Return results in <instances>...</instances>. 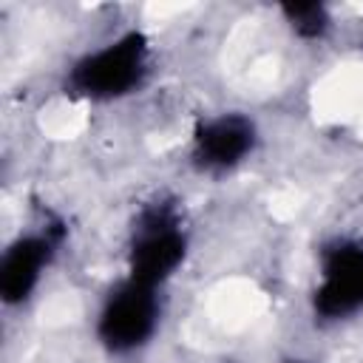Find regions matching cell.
Wrapping results in <instances>:
<instances>
[{
  "mask_svg": "<svg viewBox=\"0 0 363 363\" xmlns=\"http://www.w3.org/2000/svg\"><path fill=\"white\" fill-rule=\"evenodd\" d=\"M162 289L122 278L99 303L94 318L96 343L108 354H133L145 349L162 323Z\"/></svg>",
  "mask_w": 363,
  "mask_h": 363,
  "instance_id": "cell-3",
  "label": "cell"
},
{
  "mask_svg": "<svg viewBox=\"0 0 363 363\" xmlns=\"http://www.w3.org/2000/svg\"><path fill=\"white\" fill-rule=\"evenodd\" d=\"M190 250L184 213L173 199H153L139 207L128 235V278L164 289L182 269Z\"/></svg>",
  "mask_w": 363,
  "mask_h": 363,
  "instance_id": "cell-2",
  "label": "cell"
},
{
  "mask_svg": "<svg viewBox=\"0 0 363 363\" xmlns=\"http://www.w3.org/2000/svg\"><path fill=\"white\" fill-rule=\"evenodd\" d=\"M292 363H301V360H292Z\"/></svg>",
  "mask_w": 363,
  "mask_h": 363,
  "instance_id": "cell-8",
  "label": "cell"
},
{
  "mask_svg": "<svg viewBox=\"0 0 363 363\" xmlns=\"http://www.w3.org/2000/svg\"><path fill=\"white\" fill-rule=\"evenodd\" d=\"M309 301L315 318L326 323H340L363 312V238L343 235L320 247Z\"/></svg>",
  "mask_w": 363,
  "mask_h": 363,
  "instance_id": "cell-4",
  "label": "cell"
},
{
  "mask_svg": "<svg viewBox=\"0 0 363 363\" xmlns=\"http://www.w3.org/2000/svg\"><path fill=\"white\" fill-rule=\"evenodd\" d=\"M258 125L241 111L210 113L196 122L190 133V164L207 176L238 170L258 147Z\"/></svg>",
  "mask_w": 363,
  "mask_h": 363,
  "instance_id": "cell-5",
  "label": "cell"
},
{
  "mask_svg": "<svg viewBox=\"0 0 363 363\" xmlns=\"http://www.w3.org/2000/svg\"><path fill=\"white\" fill-rule=\"evenodd\" d=\"M153 71V43L142 28H125L116 37L82 51L65 68V94L85 102H119L133 96Z\"/></svg>",
  "mask_w": 363,
  "mask_h": 363,
  "instance_id": "cell-1",
  "label": "cell"
},
{
  "mask_svg": "<svg viewBox=\"0 0 363 363\" xmlns=\"http://www.w3.org/2000/svg\"><path fill=\"white\" fill-rule=\"evenodd\" d=\"M60 247V233L51 224L14 235L0 255V301L26 306L40 289Z\"/></svg>",
  "mask_w": 363,
  "mask_h": 363,
  "instance_id": "cell-6",
  "label": "cell"
},
{
  "mask_svg": "<svg viewBox=\"0 0 363 363\" xmlns=\"http://www.w3.org/2000/svg\"><path fill=\"white\" fill-rule=\"evenodd\" d=\"M281 11L289 31L301 40H323L332 31V14L320 3H289Z\"/></svg>",
  "mask_w": 363,
  "mask_h": 363,
  "instance_id": "cell-7",
  "label": "cell"
}]
</instances>
